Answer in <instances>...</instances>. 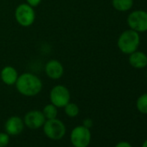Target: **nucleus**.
I'll use <instances>...</instances> for the list:
<instances>
[{"instance_id":"f257e3e1","label":"nucleus","mask_w":147,"mask_h":147,"mask_svg":"<svg viewBox=\"0 0 147 147\" xmlns=\"http://www.w3.org/2000/svg\"><path fill=\"white\" fill-rule=\"evenodd\" d=\"M18 91L24 96H35L42 89L41 79L31 73H24L18 76L16 82Z\"/></svg>"},{"instance_id":"f03ea898","label":"nucleus","mask_w":147,"mask_h":147,"mask_svg":"<svg viewBox=\"0 0 147 147\" xmlns=\"http://www.w3.org/2000/svg\"><path fill=\"white\" fill-rule=\"evenodd\" d=\"M140 43L139 33L133 30H126L120 34L118 38L117 45L119 49L125 55H130L138 50Z\"/></svg>"},{"instance_id":"7ed1b4c3","label":"nucleus","mask_w":147,"mask_h":147,"mask_svg":"<svg viewBox=\"0 0 147 147\" xmlns=\"http://www.w3.org/2000/svg\"><path fill=\"white\" fill-rule=\"evenodd\" d=\"M43 131L47 138L52 140H60L66 134V126L63 122L56 118L47 119L44 123Z\"/></svg>"},{"instance_id":"20e7f679","label":"nucleus","mask_w":147,"mask_h":147,"mask_svg":"<svg viewBox=\"0 0 147 147\" xmlns=\"http://www.w3.org/2000/svg\"><path fill=\"white\" fill-rule=\"evenodd\" d=\"M127 24L131 30L138 33L147 31V11L136 10L127 17Z\"/></svg>"},{"instance_id":"39448f33","label":"nucleus","mask_w":147,"mask_h":147,"mask_svg":"<svg viewBox=\"0 0 147 147\" xmlns=\"http://www.w3.org/2000/svg\"><path fill=\"white\" fill-rule=\"evenodd\" d=\"M70 140L75 147H88L91 142V131L83 125H78L72 130Z\"/></svg>"},{"instance_id":"423d86ee","label":"nucleus","mask_w":147,"mask_h":147,"mask_svg":"<svg viewBox=\"0 0 147 147\" xmlns=\"http://www.w3.org/2000/svg\"><path fill=\"white\" fill-rule=\"evenodd\" d=\"M15 18L20 25L29 27L35 22L36 13L33 7L28 4H22L18 5L15 11Z\"/></svg>"},{"instance_id":"0eeeda50","label":"nucleus","mask_w":147,"mask_h":147,"mask_svg":"<svg viewBox=\"0 0 147 147\" xmlns=\"http://www.w3.org/2000/svg\"><path fill=\"white\" fill-rule=\"evenodd\" d=\"M49 97L51 103L56 107H64L70 101V92L66 87L57 85L51 89Z\"/></svg>"},{"instance_id":"6e6552de","label":"nucleus","mask_w":147,"mask_h":147,"mask_svg":"<svg viewBox=\"0 0 147 147\" xmlns=\"http://www.w3.org/2000/svg\"><path fill=\"white\" fill-rule=\"evenodd\" d=\"M46 121V118L42 112L39 110H32L27 113L24 116V125L30 129L36 130L42 127Z\"/></svg>"},{"instance_id":"1a4fd4ad","label":"nucleus","mask_w":147,"mask_h":147,"mask_svg":"<svg viewBox=\"0 0 147 147\" xmlns=\"http://www.w3.org/2000/svg\"><path fill=\"white\" fill-rule=\"evenodd\" d=\"M24 127V122L18 116H12L9 118L5 125V131L10 136L19 135L23 131Z\"/></svg>"},{"instance_id":"9d476101","label":"nucleus","mask_w":147,"mask_h":147,"mask_svg":"<svg viewBox=\"0 0 147 147\" xmlns=\"http://www.w3.org/2000/svg\"><path fill=\"white\" fill-rule=\"evenodd\" d=\"M46 75L53 80H59L64 73L62 64L57 60H50L45 65Z\"/></svg>"},{"instance_id":"9b49d317","label":"nucleus","mask_w":147,"mask_h":147,"mask_svg":"<svg viewBox=\"0 0 147 147\" xmlns=\"http://www.w3.org/2000/svg\"><path fill=\"white\" fill-rule=\"evenodd\" d=\"M129 63L134 68H144L147 66V55L142 51L136 50L129 55Z\"/></svg>"},{"instance_id":"f8f14e48","label":"nucleus","mask_w":147,"mask_h":147,"mask_svg":"<svg viewBox=\"0 0 147 147\" xmlns=\"http://www.w3.org/2000/svg\"><path fill=\"white\" fill-rule=\"evenodd\" d=\"M1 79L3 82L6 85L12 86L16 84L18 78V74L17 70L11 66H6L1 70Z\"/></svg>"},{"instance_id":"ddd939ff","label":"nucleus","mask_w":147,"mask_h":147,"mask_svg":"<svg viewBox=\"0 0 147 147\" xmlns=\"http://www.w3.org/2000/svg\"><path fill=\"white\" fill-rule=\"evenodd\" d=\"M113 7L121 12L130 11L133 6V0H113Z\"/></svg>"},{"instance_id":"4468645a","label":"nucleus","mask_w":147,"mask_h":147,"mask_svg":"<svg viewBox=\"0 0 147 147\" xmlns=\"http://www.w3.org/2000/svg\"><path fill=\"white\" fill-rule=\"evenodd\" d=\"M136 107L138 112L143 114H147V93L141 94L136 102Z\"/></svg>"},{"instance_id":"2eb2a0df","label":"nucleus","mask_w":147,"mask_h":147,"mask_svg":"<svg viewBox=\"0 0 147 147\" xmlns=\"http://www.w3.org/2000/svg\"><path fill=\"white\" fill-rule=\"evenodd\" d=\"M42 113L45 116L46 119H55V118H56L57 113H58L57 107L55 105H53L52 103L49 104V105H46L44 107L43 110H42Z\"/></svg>"},{"instance_id":"dca6fc26","label":"nucleus","mask_w":147,"mask_h":147,"mask_svg":"<svg viewBox=\"0 0 147 147\" xmlns=\"http://www.w3.org/2000/svg\"><path fill=\"white\" fill-rule=\"evenodd\" d=\"M64 110H65V113L70 117V118H75L79 114L80 109L79 107L75 104V103H71L68 102L65 107H64Z\"/></svg>"},{"instance_id":"f3484780","label":"nucleus","mask_w":147,"mask_h":147,"mask_svg":"<svg viewBox=\"0 0 147 147\" xmlns=\"http://www.w3.org/2000/svg\"><path fill=\"white\" fill-rule=\"evenodd\" d=\"M10 142V135L6 132H0V147H5Z\"/></svg>"},{"instance_id":"a211bd4d","label":"nucleus","mask_w":147,"mask_h":147,"mask_svg":"<svg viewBox=\"0 0 147 147\" xmlns=\"http://www.w3.org/2000/svg\"><path fill=\"white\" fill-rule=\"evenodd\" d=\"M82 125L88 128V129H90L93 126V120L91 119H86L83 120V125Z\"/></svg>"},{"instance_id":"6ab92c4d","label":"nucleus","mask_w":147,"mask_h":147,"mask_svg":"<svg viewBox=\"0 0 147 147\" xmlns=\"http://www.w3.org/2000/svg\"><path fill=\"white\" fill-rule=\"evenodd\" d=\"M26 1H27V4L30 5L31 7H36L41 3L42 0H26Z\"/></svg>"},{"instance_id":"aec40b11","label":"nucleus","mask_w":147,"mask_h":147,"mask_svg":"<svg viewBox=\"0 0 147 147\" xmlns=\"http://www.w3.org/2000/svg\"><path fill=\"white\" fill-rule=\"evenodd\" d=\"M115 147H131V145L128 143V142H125V141H121L119 143H118Z\"/></svg>"},{"instance_id":"412c9836","label":"nucleus","mask_w":147,"mask_h":147,"mask_svg":"<svg viewBox=\"0 0 147 147\" xmlns=\"http://www.w3.org/2000/svg\"><path fill=\"white\" fill-rule=\"evenodd\" d=\"M142 147H147V139L143 143V145H142Z\"/></svg>"}]
</instances>
